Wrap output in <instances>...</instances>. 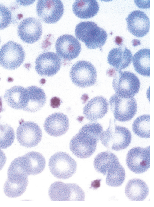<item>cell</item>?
I'll use <instances>...</instances> for the list:
<instances>
[{
  "instance_id": "e0dca14e",
  "label": "cell",
  "mask_w": 154,
  "mask_h": 207,
  "mask_svg": "<svg viewBox=\"0 0 154 207\" xmlns=\"http://www.w3.org/2000/svg\"><path fill=\"white\" fill-rule=\"evenodd\" d=\"M61 66V60L57 54L46 52L42 53L36 58L35 69L41 76H51L58 72Z\"/></svg>"
},
{
  "instance_id": "52a82bcc",
  "label": "cell",
  "mask_w": 154,
  "mask_h": 207,
  "mask_svg": "<svg viewBox=\"0 0 154 207\" xmlns=\"http://www.w3.org/2000/svg\"><path fill=\"white\" fill-rule=\"evenodd\" d=\"M48 193L52 201H83L85 200L84 191L78 185L74 183L55 182L50 186Z\"/></svg>"
},
{
  "instance_id": "f546056e",
  "label": "cell",
  "mask_w": 154,
  "mask_h": 207,
  "mask_svg": "<svg viewBox=\"0 0 154 207\" xmlns=\"http://www.w3.org/2000/svg\"><path fill=\"white\" fill-rule=\"evenodd\" d=\"M14 139L15 133L12 127L8 124L0 123V149L9 147Z\"/></svg>"
},
{
  "instance_id": "277c9868",
  "label": "cell",
  "mask_w": 154,
  "mask_h": 207,
  "mask_svg": "<svg viewBox=\"0 0 154 207\" xmlns=\"http://www.w3.org/2000/svg\"><path fill=\"white\" fill-rule=\"evenodd\" d=\"M116 71L112 82L113 87L116 94L125 98L133 97L138 92L140 87L139 78L132 72Z\"/></svg>"
},
{
  "instance_id": "5b68a950",
  "label": "cell",
  "mask_w": 154,
  "mask_h": 207,
  "mask_svg": "<svg viewBox=\"0 0 154 207\" xmlns=\"http://www.w3.org/2000/svg\"><path fill=\"white\" fill-rule=\"evenodd\" d=\"M48 165L50 172L54 177L63 179L72 177L77 167L76 162L69 154L61 152L51 157Z\"/></svg>"
},
{
  "instance_id": "3957f363",
  "label": "cell",
  "mask_w": 154,
  "mask_h": 207,
  "mask_svg": "<svg viewBox=\"0 0 154 207\" xmlns=\"http://www.w3.org/2000/svg\"><path fill=\"white\" fill-rule=\"evenodd\" d=\"M132 135L127 128L117 125L111 121L106 130L102 132L100 139L109 149L118 151L128 147L131 143Z\"/></svg>"
},
{
  "instance_id": "ba28073f",
  "label": "cell",
  "mask_w": 154,
  "mask_h": 207,
  "mask_svg": "<svg viewBox=\"0 0 154 207\" xmlns=\"http://www.w3.org/2000/svg\"><path fill=\"white\" fill-rule=\"evenodd\" d=\"M70 75L72 82L80 87H89L96 82V69L88 61H79L75 63L71 69Z\"/></svg>"
},
{
  "instance_id": "f1b7e54d",
  "label": "cell",
  "mask_w": 154,
  "mask_h": 207,
  "mask_svg": "<svg viewBox=\"0 0 154 207\" xmlns=\"http://www.w3.org/2000/svg\"><path fill=\"white\" fill-rule=\"evenodd\" d=\"M150 116L144 114L137 117L132 124V129L135 134L142 138H149Z\"/></svg>"
},
{
  "instance_id": "836d02e7",
  "label": "cell",
  "mask_w": 154,
  "mask_h": 207,
  "mask_svg": "<svg viewBox=\"0 0 154 207\" xmlns=\"http://www.w3.org/2000/svg\"><path fill=\"white\" fill-rule=\"evenodd\" d=\"M3 110L2 101L1 98L0 97V113Z\"/></svg>"
},
{
  "instance_id": "603a6c76",
  "label": "cell",
  "mask_w": 154,
  "mask_h": 207,
  "mask_svg": "<svg viewBox=\"0 0 154 207\" xmlns=\"http://www.w3.org/2000/svg\"><path fill=\"white\" fill-rule=\"evenodd\" d=\"M149 192V188L146 183L139 179L129 180L125 189L126 196L131 201H143L148 196Z\"/></svg>"
},
{
  "instance_id": "8fae6325",
  "label": "cell",
  "mask_w": 154,
  "mask_h": 207,
  "mask_svg": "<svg viewBox=\"0 0 154 207\" xmlns=\"http://www.w3.org/2000/svg\"><path fill=\"white\" fill-rule=\"evenodd\" d=\"M126 163L129 169L136 174H140L147 171L150 167L149 146L143 148L135 147L128 152Z\"/></svg>"
},
{
  "instance_id": "83f0119b",
  "label": "cell",
  "mask_w": 154,
  "mask_h": 207,
  "mask_svg": "<svg viewBox=\"0 0 154 207\" xmlns=\"http://www.w3.org/2000/svg\"><path fill=\"white\" fill-rule=\"evenodd\" d=\"M106 174V183L111 187H117L121 186L125 177V169L119 162L111 167Z\"/></svg>"
},
{
  "instance_id": "9c48e42d",
  "label": "cell",
  "mask_w": 154,
  "mask_h": 207,
  "mask_svg": "<svg viewBox=\"0 0 154 207\" xmlns=\"http://www.w3.org/2000/svg\"><path fill=\"white\" fill-rule=\"evenodd\" d=\"M109 104L115 120L127 121L131 120L136 113L137 103L133 97L124 98L116 94L110 97Z\"/></svg>"
},
{
  "instance_id": "d6a6232c",
  "label": "cell",
  "mask_w": 154,
  "mask_h": 207,
  "mask_svg": "<svg viewBox=\"0 0 154 207\" xmlns=\"http://www.w3.org/2000/svg\"><path fill=\"white\" fill-rule=\"evenodd\" d=\"M102 179H97L92 182L91 188H93V189H97L99 187L100 185V182Z\"/></svg>"
},
{
  "instance_id": "5bb4252c",
  "label": "cell",
  "mask_w": 154,
  "mask_h": 207,
  "mask_svg": "<svg viewBox=\"0 0 154 207\" xmlns=\"http://www.w3.org/2000/svg\"><path fill=\"white\" fill-rule=\"evenodd\" d=\"M8 178L4 184L3 190L8 197H19L25 191L28 184L27 176L16 170L8 168Z\"/></svg>"
},
{
  "instance_id": "30bf717a",
  "label": "cell",
  "mask_w": 154,
  "mask_h": 207,
  "mask_svg": "<svg viewBox=\"0 0 154 207\" xmlns=\"http://www.w3.org/2000/svg\"><path fill=\"white\" fill-rule=\"evenodd\" d=\"M25 57L23 47L13 41L5 44L0 49V65L6 69L17 68L23 62Z\"/></svg>"
},
{
  "instance_id": "9a60e30c",
  "label": "cell",
  "mask_w": 154,
  "mask_h": 207,
  "mask_svg": "<svg viewBox=\"0 0 154 207\" xmlns=\"http://www.w3.org/2000/svg\"><path fill=\"white\" fill-rule=\"evenodd\" d=\"M55 48L58 56L65 60L70 61L77 58L81 51V45L73 36L65 34L59 37Z\"/></svg>"
},
{
  "instance_id": "2e32d148",
  "label": "cell",
  "mask_w": 154,
  "mask_h": 207,
  "mask_svg": "<svg viewBox=\"0 0 154 207\" xmlns=\"http://www.w3.org/2000/svg\"><path fill=\"white\" fill-rule=\"evenodd\" d=\"M42 27L40 21L32 17L23 19L19 24L18 35L23 42L32 43L39 40L42 33Z\"/></svg>"
},
{
  "instance_id": "44dd1931",
  "label": "cell",
  "mask_w": 154,
  "mask_h": 207,
  "mask_svg": "<svg viewBox=\"0 0 154 207\" xmlns=\"http://www.w3.org/2000/svg\"><path fill=\"white\" fill-rule=\"evenodd\" d=\"M25 103L23 110L35 112L41 109L46 102L45 94L41 88L32 86L26 88Z\"/></svg>"
},
{
  "instance_id": "484cf974",
  "label": "cell",
  "mask_w": 154,
  "mask_h": 207,
  "mask_svg": "<svg viewBox=\"0 0 154 207\" xmlns=\"http://www.w3.org/2000/svg\"><path fill=\"white\" fill-rule=\"evenodd\" d=\"M119 162L118 158L114 153L105 151L100 153L96 156L94 160V165L96 171L105 175L110 168Z\"/></svg>"
},
{
  "instance_id": "8992f818",
  "label": "cell",
  "mask_w": 154,
  "mask_h": 207,
  "mask_svg": "<svg viewBox=\"0 0 154 207\" xmlns=\"http://www.w3.org/2000/svg\"><path fill=\"white\" fill-rule=\"evenodd\" d=\"M45 165V159L41 154L32 151L16 158L10 165L28 176L40 174Z\"/></svg>"
},
{
  "instance_id": "cb8c5ba5",
  "label": "cell",
  "mask_w": 154,
  "mask_h": 207,
  "mask_svg": "<svg viewBox=\"0 0 154 207\" xmlns=\"http://www.w3.org/2000/svg\"><path fill=\"white\" fill-rule=\"evenodd\" d=\"M72 10L79 18L88 19L95 15L99 10V5L95 0H76L74 2Z\"/></svg>"
},
{
  "instance_id": "7a4b0ae2",
  "label": "cell",
  "mask_w": 154,
  "mask_h": 207,
  "mask_svg": "<svg viewBox=\"0 0 154 207\" xmlns=\"http://www.w3.org/2000/svg\"><path fill=\"white\" fill-rule=\"evenodd\" d=\"M75 33L79 39L91 49L101 48L107 38L106 31L91 21L79 23L75 27Z\"/></svg>"
},
{
  "instance_id": "7402d4cb",
  "label": "cell",
  "mask_w": 154,
  "mask_h": 207,
  "mask_svg": "<svg viewBox=\"0 0 154 207\" xmlns=\"http://www.w3.org/2000/svg\"><path fill=\"white\" fill-rule=\"evenodd\" d=\"M132 59L131 52L125 46L112 49L109 51L107 57L109 64L118 70L124 69L129 66Z\"/></svg>"
},
{
  "instance_id": "4fadbf2b",
  "label": "cell",
  "mask_w": 154,
  "mask_h": 207,
  "mask_svg": "<svg viewBox=\"0 0 154 207\" xmlns=\"http://www.w3.org/2000/svg\"><path fill=\"white\" fill-rule=\"evenodd\" d=\"M17 141L20 145L26 147L37 145L42 138V132L39 126L31 121L23 122L18 127L16 131Z\"/></svg>"
},
{
  "instance_id": "e575fe53",
  "label": "cell",
  "mask_w": 154,
  "mask_h": 207,
  "mask_svg": "<svg viewBox=\"0 0 154 207\" xmlns=\"http://www.w3.org/2000/svg\"></svg>"
},
{
  "instance_id": "ac0fdd59",
  "label": "cell",
  "mask_w": 154,
  "mask_h": 207,
  "mask_svg": "<svg viewBox=\"0 0 154 207\" xmlns=\"http://www.w3.org/2000/svg\"><path fill=\"white\" fill-rule=\"evenodd\" d=\"M126 20L128 30L136 37H143L149 31V18L142 11L136 10L131 12L126 18Z\"/></svg>"
},
{
  "instance_id": "d4e9b609",
  "label": "cell",
  "mask_w": 154,
  "mask_h": 207,
  "mask_svg": "<svg viewBox=\"0 0 154 207\" xmlns=\"http://www.w3.org/2000/svg\"><path fill=\"white\" fill-rule=\"evenodd\" d=\"M150 50L141 49L134 55L133 63L135 71L139 74L146 76L150 75Z\"/></svg>"
},
{
  "instance_id": "6da1fadb",
  "label": "cell",
  "mask_w": 154,
  "mask_h": 207,
  "mask_svg": "<svg viewBox=\"0 0 154 207\" xmlns=\"http://www.w3.org/2000/svg\"><path fill=\"white\" fill-rule=\"evenodd\" d=\"M103 131L102 126L98 123L85 124L71 140V151L75 156L80 158L90 157L96 150Z\"/></svg>"
},
{
  "instance_id": "4dcf8cb0",
  "label": "cell",
  "mask_w": 154,
  "mask_h": 207,
  "mask_svg": "<svg viewBox=\"0 0 154 207\" xmlns=\"http://www.w3.org/2000/svg\"><path fill=\"white\" fill-rule=\"evenodd\" d=\"M12 20L11 13L9 9L0 4V30L7 27Z\"/></svg>"
},
{
  "instance_id": "d6986e66",
  "label": "cell",
  "mask_w": 154,
  "mask_h": 207,
  "mask_svg": "<svg viewBox=\"0 0 154 207\" xmlns=\"http://www.w3.org/2000/svg\"><path fill=\"white\" fill-rule=\"evenodd\" d=\"M69 123L67 116L63 113H55L48 116L45 119L44 127L49 135L58 136L68 131Z\"/></svg>"
},
{
  "instance_id": "ffe728a7",
  "label": "cell",
  "mask_w": 154,
  "mask_h": 207,
  "mask_svg": "<svg viewBox=\"0 0 154 207\" xmlns=\"http://www.w3.org/2000/svg\"><path fill=\"white\" fill-rule=\"evenodd\" d=\"M108 105L107 100L103 96L95 97L89 101L84 107V115L89 121H96L107 114Z\"/></svg>"
},
{
  "instance_id": "1f68e13d",
  "label": "cell",
  "mask_w": 154,
  "mask_h": 207,
  "mask_svg": "<svg viewBox=\"0 0 154 207\" xmlns=\"http://www.w3.org/2000/svg\"><path fill=\"white\" fill-rule=\"evenodd\" d=\"M6 160V157L5 154L0 149V170L2 169Z\"/></svg>"
},
{
  "instance_id": "4316f807",
  "label": "cell",
  "mask_w": 154,
  "mask_h": 207,
  "mask_svg": "<svg viewBox=\"0 0 154 207\" xmlns=\"http://www.w3.org/2000/svg\"><path fill=\"white\" fill-rule=\"evenodd\" d=\"M25 88L19 86H14L7 90L4 98L8 105L15 109H22L23 99Z\"/></svg>"
},
{
  "instance_id": "7c38bea8",
  "label": "cell",
  "mask_w": 154,
  "mask_h": 207,
  "mask_svg": "<svg viewBox=\"0 0 154 207\" xmlns=\"http://www.w3.org/2000/svg\"><path fill=\"white\" fill-rule=\"evenodd\" d=\"M63 11V5L60 0H39L37 3L38 15L46 23L52 24L57 22L62 16Z\"/></svg>"
}]
</instances>
